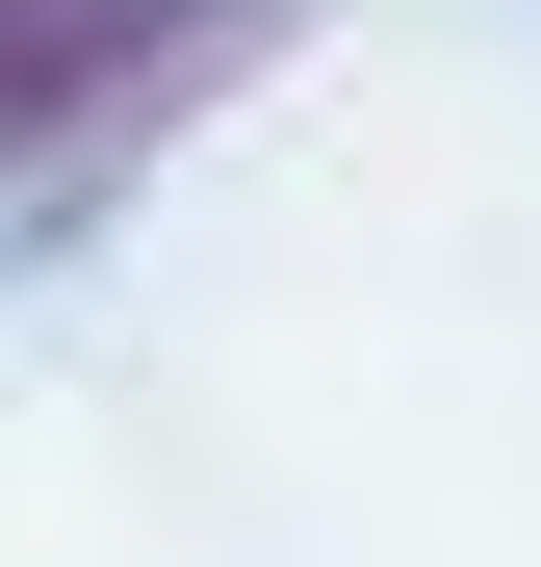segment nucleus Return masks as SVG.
<instances>
[{
	"mask_svg": "<svg viewBox=\"0 0 541 567\" xmlns=\"http://www.w3.org/2000/svg\"><path fill=\"white\" fill-rule=\"evenodd\" d=\"M310 0H0V181H77V155H129L180 130L207 78H258Z\"/></svg>",
	"mask_w": 541,
	"mask_h": 567,
	"instance_id": "nucleus-1",
	"label": "nucleus"
}]
</instances>
